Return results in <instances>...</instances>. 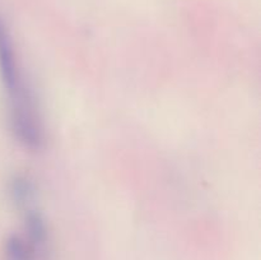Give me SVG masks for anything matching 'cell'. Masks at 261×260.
Returning a JSON list of instances; mask_svg holds the SVG:
<instances>
[{
  "label": "cell",
  "instance_id": "1",
  "mask_svg": "<svg viewBox=\"0 0 261 260\" xmlns=\"http://www.w3.org/2000/svg\"><path fill=\"white\" fill-rule=\"evenodd\" d=\"M12 109V127L17 139L31 150H40L43 144L42 133L33 116L24 93L15 97Z\"/></svg>",
  "mask_w": 261,
  "mask_h": 260
},
{
  "label": "cell",
  "instance_id": "2",
  "mask_svg": "<svg viewBox=\"0 0 261 260\" xmlns=\"http://www.w3.org/2000/svg\"><path fill=\"white\" fill-rule=\"evenodd\" d=\"M0 78L12 99L23 92L19 83L12 38L3 18H0Z\"/></svg>",
  "mask_w": 261,
  "mask_h": 260
},
{
  "label": "cell",
  "instance_id": "3",
  "mask_svg": "<svg viewBox=\"0 0 261 260\" xmlns=\"http://www.w3.org/2000/svg\"><path fill=\"white\" fill-rule=\"evenodd\" d=\"M24 224L31 245L36 247L45 246L47 241V227L42 214L37 211H28L25 213Z\"/></svg>",
  "mask_w": 261,
  "mask_h": 260
},
{
  "label": "cell",
  "instance_id": "4",
  "mask_svg": "<svg viewBox=\"0 0 261 260\" xmlns=\"http://www.w3.org/2000/svg\"><path fill=\"white\" fill-rule=\"evenodd\" d=\"M10 196L17 205H25L35 196L36 188L33 181L24 175H15L10 180Z\"/></svg>",
  "mask_w": 261,
  "mask_h": 260
},
{
  "label": "cell",
  "instance_id": "5",
  "mask_svg": "<svg viewBox=\"0 0 261 260\" xmlns=\"http://www.w3.org/2000/svg\"><path fill=\"white\" fill-rule=\"evenodd\" d=\"M7 260H33L32 247L17 235H12L5 241Z\"/></svg>",
  "mask_w": 261,
  "mask_h": 260
}]
</instances>
